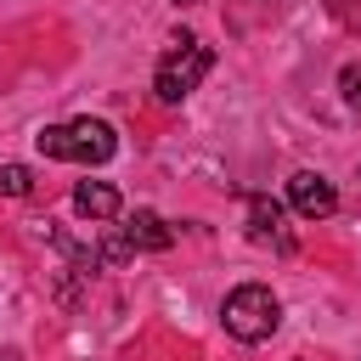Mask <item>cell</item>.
I'll list each match as a JSON object with an SVG mask.
<instances>
[{
	"instance_id": "cell-8",
	"label": "cell",
	"mask_w": 361,
	"mask_h": 361,
	"mask_svg": "<svg viewBox=\"0 0 361 361\" xmlns=\"http://www.w3.org/2000/svg\"><path fill=\"white\" fill-rule=\"evenodd\" d=\"M34 192V169L28 164H0V197H28Z\"/></svg>"
},
{
	"instance_id": "cell-10",
	"label": "cell",
	"mask_w": 361,
	"mask_h": 361,
	"mask_svg": "<svg viewBox=\"0 0 361 361\" xmlns=\"http://www.w3.org/2000/svg\"><path fill=\"white\" fill-rule=\"evenodd\" d=\"M169 6H197V0H169Z\"/></svg>"
},
{
	"instance_id": "cell-5",
	"label": "cell",
	"mask_w": 361,
	"mask_h": 361,
	"mask_svg": "<svg viewBox=\"0 0 361 361\" xmlns=\"http://www.w3.org/2000/svg\"><path fill=\"white\" fill-rule=\"evenodd\" d=\"M118 231L130 237V248H135V254H164V248L175 243L169 220H164V214H152V209H135V214H130Z\"/></svg>"
},
{
	"instance_id": "cell-7",
	"label": "cell",
	"mask_w": 361,
	"mask_h": 361,
	"mask_svg": "<svg viewBox=\"0 0 361 361\" xmlns=\"http://www.w3.org/2000/svg\"><path fill=\"white\" fill-rule=\"evenodd\" d=\"M248 237H254V243H276V248H288L282 203H276V197H265V192H254V197H248Z\"/></svg>"
},
{
	"instance_id": "cell-4",
	"label": "cell",
	"mask_w": 361,
	"mask_h": 361,
	"mask_svg": "<svg viewBox=\"0 0 361 361\" xmlns=\"http://www.w3.org/2000/svg\"><path fill=\"white\" fill-rule=\"evenodd\" d=\"M288 203H293V214H305V220H327V214L338 209V192H333V180H327V175L299 169V175L288 180Z\"/></svg>"
},
{
	"instance_id": "cell-1",
	"label": "cell",
	"mask_w": 361,
	"mask_h": 361,
	"mask_svg": "<svg viewBox=\"0 0 361 361\" xmlns=\"http://www.w3.org/2000/svg\"><path fill=\"white\" fill-rule=\"evenodd\" d=\"M34 147L45 158H56V164H85L90 169V164H107L118 152V135L102 118H73V124H45L34 135Z\"/></svg>"
},
{
	"instance_id": "cell-3",
	"label": "cell",
	"mask_w": 361,
	"mask_h": 361,
	"mask_svg": "<svg viewBox=\"0 0 361 361\" xmlns=\"http://www.w3.org/2000/svg\"><path fill=\"white\" fill-rule=\"evenodd\" d=\"M214 68V51L209 45H197L192 34H180L175 39V51L158 62V73H152V96L164 102V107H175V102H186L197 85H203V73Z\"/></svg>"
},
{
	"instance_id": "cell-2",
	"label": "cell",
	"mask_w": 361,
	"mask_h": 361,
	"mask_svg": "<svg viewBox=\"0 0 361 361\" xmlns=\"http://www.w3.org/2000/svg\"><path fill=\"white\" fill-rule=\"evenodd\" d=\"M220 322L237 344H265L276 327H282V299L265 288V282H237L220 305Z\"/></svg>"
},
{
	"instance_id": "cell-9",
	"label": "cell",
	"mask_w": 361,
	"mask_h": 361,
	"mask_svg": "<svg viewBox=\"0 0 361 361\" xmlns=\"http://www.w3.org/2000/svg\"><path fill=\"white\" fill-rule=\"evenodd\" d=\"M338 90H344V102L361 113V62H344V68H338Z\"/></svg>"
},
{
	"instance_id": "cell-6",
	"label": "cell",
	"mask_w": 361,
	"mask_h": 361,
	"mask_svg": "<svg viewBox=\"0 0 361 361\" xmlns=\"http://www.w3.org/2000/svg\"><path fill=\"white\" fill-rule=\"evenodd\" d=\"M73 209L90 214V220H118L124 214V197H118L113 180H79L73 186Z\"/></svg>"
}]
</instances>
